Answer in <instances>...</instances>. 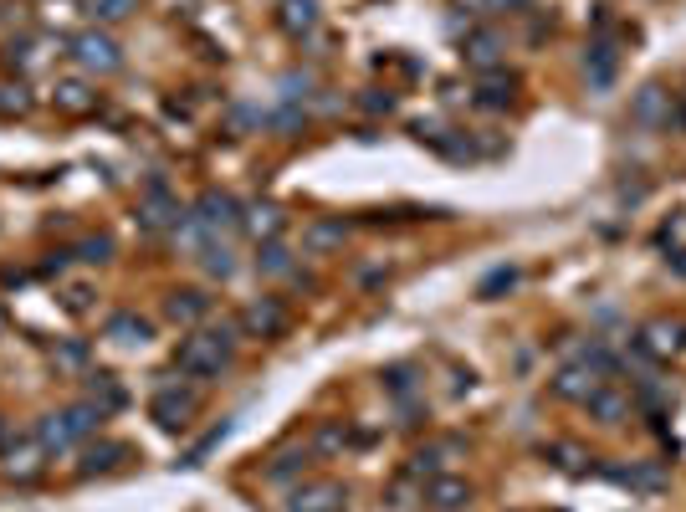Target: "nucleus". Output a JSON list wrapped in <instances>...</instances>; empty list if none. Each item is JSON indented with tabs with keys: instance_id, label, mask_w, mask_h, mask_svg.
<instances>
[{
	"instance_id": "obj_11",
	"label": "nucleus",
	"mask_w": 686,
	"mask_h": 512,
	"mask_svg": "<svg viewBox=\"0 0 686 512\" xmlns=\"http://www.w3.org/2000/svg\"><path fill=\"white\" fill-rule=\"evenodd\" d=\"M584 410H589V415H594L599 425H620V420L630 415V400H625V395L615 390V384H599V390H594V395L584 400Z\"/></svg>"
},
{
	"instance_id": "obj_18",
	"label": "nucleus",
	"mask_w": 686,
	"mask_h": 512,
	"mask_svg": "<svg viewBox=\"0 0 686 512\" xmlns=\"http://www.w3.org/2000/svg\"><path fill=\"white\" fill-rule=\"evenodd\" d=\"M88 400H93L103 415H113V410H118L128 395H123V384H118L113 374H93V379H88Z\"/></svg>"
},
{
	"instance_id": "obj_36",
	"label": "nucleus",
	"mask_w": 686,
	"mask_h": 512,
	"mask_svg": "<svg viewBox=\"0 0 686 512\" xmlns=\"http://www.w3.org/2000/svg\"><path fill=\"white\" fill-rule=\"evenodd\" d=\"M338 512H343V507H338Z\"/></svg>"
},
{
	"instance_id": "obj_8",
	"label": "nucleus",
	"mask_w": 686,
	"mask_h": 512,
	"mask_svg": "<svg viewBox=\"0 0 686 512\" xmlns=\"http://www.w3.org/2000/svg\"><path fill=\"white\" fill-rule=\"evenodd\" d=\"M456 451H461V441H431V446H420V451L410 456V482H436L446 466H451Z\"/></svg>"
},
{
	"instance_id": "obj_28",
	"label": "nucleus",
	"mask_w": 686,
	"mask_h": 512,
	"mask_svg": "<svg viewBox=\"0 0 686 512\" xmlns=\"http://www.w3.org/2000/svg\"><path fill=\"white\" fill-rule=\"evenodd\" d=\"M246 226H251L256 236H267V241H272V236L282 231V210H277V205H256V210H251V221H246Z\"/></svg>"
},
{
	"instance_id": "obj_30",
	"label": "nucleus",
	"mask_w": 686,
	"mask_h": 512,
	"mask_svg": "<svg viewBox=\"0 0 686 512\" xmlns=\"http://www.w3.org/2000/svg\"><path fill=\"white\" fill-rule=\"evenodd\" d=\"M338 446H343V425H338V420L318 425V436H313V451H323V456H328V451H338Z\"/></svg>"
},
{
	"instance_id": "obj_12",
	"label": "nucleus",
	"mask_w": 686,
	"mask_h": 512,
	"mask_svg": "<svg viewBox=\"0 0 686 512\" xmlns=\"http://www.w3.org/2000/svg\"><path fill=\"white\" fill-rule=\"evenodd\" d=\"M36 446L47 456H62L67 446H77V431L67 425V415H41L36 420Z\"/></svg>"
},
{
	"instance_id": "obj_23",
	"label": "nucleus",
	"mask_w": 686,
	"mask_h": 512,
	"mask_svg": "<svg viewBox=\"0 0 686 512\" xmlns=\"http://www.w3.org/2000/svg\"><path fill=\"white\" fill-rule=\"evenodd\" d=\"M610 77H615V47H610V41H594V47H589V82H594V88H605Z\"/></svg>"
},
{
	"instance_id": "obj_16",
	"label": "nucleus",
	"mask_w": 686,
	"mask_h": 512,
	"mask_svg": "<svg viewBox=\"0 0 686 512\" xmlns=\"http://www.w3.org/2000/svg\"><path fill=\"white\" fill-rule=\"evenodd\" d=\"M425 502H431L436 512H456V507H466V502H471V487H466V482H456V477H436V482H431V492H425Z\"/></svg>"
},
{
	"instance_id": "obj_14",
	"label": "nucleus",
	"mask_w": 686,
	"mask_h": 512,
	"mask_svg": "<svg viewBox=\"0 0 686 512\" xmlns=\"http://www.w3.org/2000/svg\"><path fill=\"white\" fill-rule=\"evenodd\" d=\"M149 318H139V313H113L108 318V338L113 344H123V349H144L149 344Z\"/></svg>"
},
{
	"instance_id": "obj_31",
	"label": "nucleus",
	"mask_w": 686,
	"mask_h": 512,
	"mask_svg": "<svg viewBox=\"0 0 686 512\" xmlns=\"http://www.w3.org/2000/svg\"><path fill=\"white\" fill-rule=\"evenodd\" d=\"M6 472H11V477H31V472H36V456H31V451H11Z\"/></svg>"
},
{
	"instance_id": "obj_15",
	"label": "nucleus",
	"mask_w": 686,
	"mask_h": 512,
	"mask_svg": "<svg viewBox=\"0 0 686 512\" xmlns=\"http://www.w3.org/2000/svg\"><path fill=\"white\" fill-rule=\"evenodd\" d=\"M277 21H282L287 36H308V31L318 26V6H313V0H282Z\"/></svg>"
},
{
	"instance_id": "obj_27",
	"label": "nucleus",
	"mask_w": 686,
	"mask_h": 512,
	"mask_svg": "<svg viewBox=\"0 0 686 512\" xmlns=\"http://www.w3.org/2000/svg\"><path fill=\"white\" fill-rule=\"evenodd\" d=\"M108 256H113V236H82V241H77V262L103 267Z\"/></svg>"
},
{
	"instance_id": "obj_32",
	"label": "nucleus",
	"mask_w": 686,
	"mask_h": 512,
	"mask_svg": "<svg viewBox=\"0 0 686 512\" xmlns=\"http://www.w3.org/2000/svg\"><path fill=\"white\" fill-rule=\"evenodd\" d=\"M128 11H134V0H98V16L103 21H123Z\"/></svg>"
},
{
	"instance_id": "obj_20",
	"label": "nucleus",
	"mask_w": 686,
	"mask_h": 512,
	"mask_svg": "<svg viewBox=\"0 0 686 512\" xmlns=\"http://www.w3.org/2000/svg\"><path fill=\"white\" fill-rule=\"evenodd\" d=\"M256 267H262V277H287V272H292V251L272 236V241H262V256H256Z\"/></svg>"
},
{
	"instance_id": "obj_2",
	"label": "nucleus",
	"mask_w": 686,
	"mask_h": 512,
	"mask_svg": "<svg viewBox=\"0 0 686 512\" xmlns=\"http://www.w3.org/2000/svg\"><path fill=\"white\" fill-rule=\"evenodd\" d=\"M72 57H77L82 72H118V62H123L118 41L103 36V31H82V36L72 41Z\"/></svg>"
},
{
	"instance_id": "obj_5",
	"label": "nucleus",
	"mask_w": 686,
	"mask_h": 512,
	"mask_svg": "<svg viewBox=\"0 0 686 512\" xmlns=\"http://www.w3.org/2000/svg\"><path fill=\"white\" fill-rule=\"evenodd\" d=\"M343 502H349V492L338 482H308L287 497V512H338Z\"/></svg>"
},
{
	"instance_id": "obj_26",
	"label": "nucleus",
	"mask_w": 686,
	"mask_h": 512,
	"mask_svg": "<svg viewBox=\"0 0 686 512\" xmlns=\"http://www.w3.org/2000/svg\"><path fill=\"white\" fill-rule=\"evenodd\" d=\"M681 344H686V328H681V323H656V328H651V349H656V354H676Z\"/></svg>"
},
{
	"instance_id": "obj_29",
	"label": "nucleus",
	"mask_w": 686,
	"mask_h": 512,
	"mask_svg": "<svg viewBox=\"0 0 686 512\" xmlns=\"http://www.w3.org/2000/svg\"><path fill=\"white\" fill-rule=\"evenodd\" d=\"M57 103H62L67 113H88V108H93V98H88V88H82V82H62V88H57Z\"/></svg>"
},
{
	"instance_id": "obj_13",
	"label": "nucleus",
	"mask_w": 686,
	"mask_h": 512,
	"mask_svg": "<svg viewBox=\"0 0 686 512\" xmlns=\"http://www.w3.org/2000/svg\"><path fill=\"white\" fill-rule=\"evenodd\" d=\"M180 216H185V210L175 205V200H169L164 190H154L144 205H139V226L144 231H164V226H180Z\"/></svg>"
},
{
	"instance_id": "obj_4",
	"label": "nucleus",
	"mask_w": 686,
	"mask_h": 512,
	"mask_svg": "<svg viewBox=\"0 0 686 512\" xmlns=\"http://www.w3.org/2000/svg\"><path fill=\"white\" fill-rule=\"evenodd\" d=\"M599 384H610V379L579 359V364H564L559 374H553V395H559V400H574V405H584V400L599 390Z\"/></svg>"
},
{
	"instance_id": "obj_33",
	"label": "nucleus",
	"mask_w": 686,
	"mask_h": 512,
	"mask_svg": "<svg viewBox=\"0 0 686 512\" xmlns=\"http://www.w3.org/2000/svg\"><path fill=\"white\" fill-rule=\"evenodd\" d=\"M88 297H93L88 287H72V292H67V308H72V313H82V308H88Z\"/></svg>"
},
{
	"instance_id": "obj_21",
	"label": "nucleus",
	"mask_w": 686,
	"mask_h": 512,
	"mask_svg": "<svg viewBox=\"0 0 686 512\" xmlns=\"http://www.w3.org/2000/svg\"><path fill=\"white\" fill-rule=\"evenodd\" d=\"M466 62L477 67V72H487V67L497 62V36H492V31H471V36H466Z\"/></svg>"
},
{
	"instance_id": "obj_1",
	"label": "nucleus",
	"mask_w": 686,
	"mask_h": 512,
	"mask_svg": "<svg viewBox=\"0 0 686 512\" xmlns=\"http://www.w3.org/2000/svg\"><path fill=\"white\" fill-rule=\"evenodd\" d=\"M236 359V328L231 323H205L175 349V369L190 379H216Z\"/></svg>"
},
{
	"instance_id": "obj_7",
	"label": "nucleus",
	"mask_w": 686,
	"mask_h": 512,
	"mask_svg": "<svg viewBox=\"0 0 686 512\" xmlns=\"http://www.w3.org/2000/svg\"><path fill=\"white\" fill-rule=\"evenodd\" d=\"M149 415L164 425V431H185L190 415H195V395L190 390H159L154 405H149Z\"/></svg>"
},
{
	"instance_id": "obj_9",
	"label": "nucleus",
	"mask_w": 686,
	"mask_h": 512,
	"mask_svg": "<svg viewBox=\"0 0 686 512\" xmlns=\"http://www.w3.org/2000/svg\"><path fill=\"white\" fill-rule=\"evenodd\" d=\"M164 318H169V323H185V328H190V323H205V318H210V297H205L200 287L169 292V297H164Z\"/></svg>"
},
{
	"instance_id": "obj_6",
	"label": "nucleus",
	"mask_w": 686,
	"mask_h": 512,
	"mask_svg": "<svg viewBox=\"0 0 686 512\" xmlns=\"http://www.w3.org/2000/svg\"><path fill=\"white\" fill-rule=\"evenodd\" d=\"M241 328H246L251 338H277V333L287 328V308L277 303V297H256V303L241 313Z\"/></svg>"
},
{
	"instance_id": "obj_10",
	"label": "nucleus",
	"mask_w": 686,
	"mask_h": 512,
	"mask_svg": "<svg viewBox=\"0 0 686 512\" xmlns=\"http://www.w3.org/2000/svg\"><path fill=\"white\" fill-rule=\"evenodd\" d=\"M630 118H635L640 128H661V123H671V93H666V88H640L635 103H630Z\"/></svg>"
},
{
	"instance_id": "obj_19",
	"label": "nucleus",
	"mask_w": 686,
	"mask_h": 512,
	"mask_svg": "<svg viewBox=\"0 0 686 512\" xmlns=\"http://www.w3.org/2000/svg\"><path fill=\"white\" fill-rule=\"evenodd\" d=\"M200 262H205L210 277H231V272H236V256H231V246H226L221 236H210V241L200 246Z\"/></svg>"
},
{
	"instance_id": "obj_22",
	"label": "nucleus",
	"mask_w": 686,
	"mask_h": 512,
	"mask_svg": "<svg viewBox=\"0 0 686 512\" xmlns=\"http://www.w3.org/2000/svg\"><path fill=\"white\" fill-rule=\"evenodd\" d=\"M62 415H67V425L77 431V441H82V436H98V425L108 420V415H103L93 400H82V405H72V410H62Z\"/></svg>"
},
{
	"instance_id": "obj_25",
	"label": "nucleus",
	"mask_w": 686,
	"mask_h": 512,
	"mask_svg": "<svg viewBox=\"0 0 686 512\" xmlns=\"http://www.w3.org/2000/svg\"><path fill=\"white\" fill-rule=\"evenodd\" d=\"M297 472H308V451H287L267 466V482H292Z\"/></svg>"
},
{
	"instance_id": "obj_17",
	"label": "nucleus",
	"mask_w": 686,
	"mask_h": 512,
	"mask_svg": "<svg viewBox=\"0 0 686 512\" xmlns=\"http://www.w3.org/2000/svg\"><path fill=\"white\" fill-rule=\"evenodd\" d=\"M123 456H128V446H118V441H98V446H88V456H82L77 472H82V477H93V472H113Z\"/></svg>"
},
{
	"instance_id": "obj_24",
	"label": "nucleus",
	"mask_w": 686,
	"mask_h": 512,
	"mask_svg": "<svg viewBox=\"0 0 686 512\" xmlns=\"http://www.w3.org/2000/svg\"><path fill=\"white\" fill-rule=\"evenodd\" d=\"M477 103H482V108H507V103H512V77H502V72L482 77V93H477Z\"/></svg>"
},
{
	"instance_id": "obj_34",
	"label": "nucleus",
	"mask_w": 686,
	"mask_h": 512,
	"mask_svg": "<svg viewBox=\"0 0 686 512\" xmlns=\"http://www.w3.org/2000/svg\"><path fill=\"white\" fill-rule=\"evenodd\" d=\"M512 282H518V272H497V277H487L482 292H497V287H512Z\"/></svg>"
},
{
	"instance_id": "obj_3",
	"label": "nucleus",
	"mask_w": 686,
	"mask_h": 512,
	"mask_svg": "<svg viewBox=\"0 0 686 512\" xmlns=\"http://www.w3.org/2000/svg\"><path fill=\"white\" fill-rule=\"evenodd\" d=\"M190 216L205 226V236H221V231H236V226H241V205H236L231 195H221V190H205V195L195 200Z\"/></svg>"
},
{
	"instance_id": "obj_35",
	"label": "nucleus",
	"mask_w": 686,
	"mask_h": 512,
	"mask_svg": "<svg viewBox=\"0 0 686 512\" xmlns=\"http://www.w3.org/2000/svg\"><path fill=\"white\" fill-rule=\"evenodd\" d=\"M0 328H6V313H0Z\"/></svg>"
}]
</instances>
